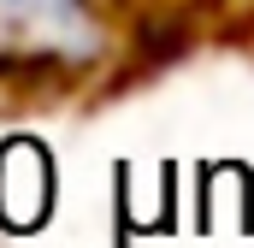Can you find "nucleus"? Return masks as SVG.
Returning <instances> with one entry per match:
<instances>
[{"label":"nucleus","instance_id":"1","mask_svg":"<svg viewBox=\"0 0 254 248\" xmlns=\"http://www.w3.org/2000/svg\"><path fill=\"white\" fill-rule=\"evenodd\" d=\"M190 42H195V18L190 12H166V18H148L136 30V60H142V71H160V65L184 60Z\"/></svg>","mask_w":254,"mask_h":248},{"label":"nucleus","instance_id":"2","mask_svg":"<svg viewBox=\"0 0 254 248\" xmlns=\"http://www.w3.org/2000/svg\"><path fill=\"white\" fill-rule=\"evenodd\" d=\"M54 71H65L54 54H0V83H48Z\"/></svg>","mask_w":254,"mask_h":248}]
</instances>
